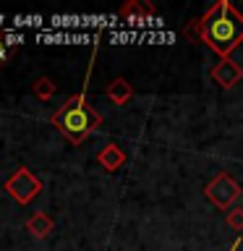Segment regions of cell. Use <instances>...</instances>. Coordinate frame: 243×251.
I'll return each instance as SVG.
<instances>
[{"instance_id": "cell-1", "label": "cell", "mask_w": 243, "mask_h": 251, "mask_svg": "<svg viewBox=\"0 0 243 251\" xmlns=\"http://www.w3.org/2000/svg\"><path fill=\"white\" fill-rule=\"evenodd\" d=\"M199 34L215 52L227 55L243 39V16L235 13L227 3H217L201 19Z\"/></svg>"}, {"instance_id": "cell-2", "label": "cell", "mask_w": 243, "mask_h": 251, "mask_svg": "<svg viewBox=\"0 0 243 251\" xmlns=\"http://www.w3.org/2000/svg\"><path fill=\"white\" fill-rule=\"evenodd\" d=\"M55 123H58V128L66 133L68 139L81 141L86 133L99 123V115L86 107L81 102V97H73V100L66 102V107H63L58 115H55Z\"/></svg>"}, {"instance_id": "cell-3", "label": "cell", "mask_w": 243, "mask_h": 251, "mask_svg": "<svg viewBox=\"0 0 243 251\" xmlns=\"http://www.w3.org/2000/svg\"><path fill=\"white\" fill-rule=\"evenodd\" d=\"M212 76H215L222 86H233L235 78H241V71L235 68L230 60H222V66H217L215 71H212Z\"/></svg>"}, {"instance_id": "cell-4", "label": "cell", "mask_w": 243, "mask_h": 251, "mask_svg": "<svg viewBox=\"0 0 243 251\" xmlns=\"http://www.w3.org/2000/svg\"><path fill=\"white\" fill-rule=\"evenodd\" d=\"M3 55H5V52H3V50H0V58H3Z\"/></svg>"}]
</instances>
